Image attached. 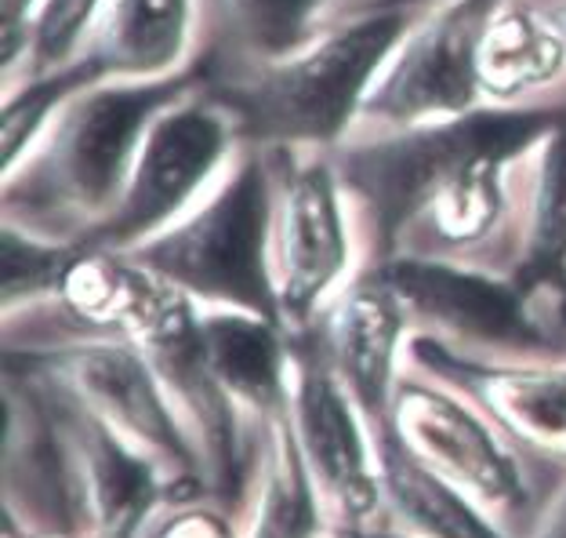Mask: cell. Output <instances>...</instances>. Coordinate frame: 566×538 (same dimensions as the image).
Returning <instances> with one entry per match:
<instances>
[{"mask_svg":"<svg viewBox=\"0 0 566 538\" xmlns=\"http://www.w3.org/2000/svg\"><path fill=\"white\" fill-rule=\"evenodd\" d=\"M563 110L566 95L534 106H480L447 124L364 135L334 149L367 259L418 255L509 273L516 168Z\"/></svg>","mask_w":566,"mask_h":538,"instance_id":"obj_1","label":"cell"},{"mask_svg":"<svg viewBox=\"0 0 566 538\" xmlns=\"http://www.w3.org/2000/svg\"><path fill=\"white\" fill-rule=\"evenodd\" d=\"M415 19L410 4L364 0L291 55L226 73L203 70V81L237 117L243 146L342 149Z\"/></svg>","mask_w":566,"mask_h":538,"instance_id":"obj_2","label":"cell"},{"mask_svg":"<svg viewBox=\"0 0 566 538\" xmlns=\"http://www.w3.org/2000/svg\"><path fill=\"white\" fill-rule=\"evenodd\" d=\"M200 76L203 66L167 81H95L73 92L36 146L4 172V219L84 240L117 208L153 117Z\"/></svg>","mask_w":566,"mask_h":538,"instance_id":"obj_3","label":"cell"},{"mask_svg":"<svg viewBox=\"0 0 566 538\" xmlns=\"http://www.w3.org/2000/svg\"><path fill=\"white\" fill-rule=\"evenodd\" d=\"M269 229H273L269 157L259 146H243L229 172L211 186V194L175 226L135 248V255L175 288H182L192 302L280 320Z\"/></svg>","mask_w":566,"mask_h":538,"instance_id":"obj_4","label":"cell"},{"mask_svg":"<svg viewBox=\"0 0 566 538\" xmlns=\"http://www.w3.org/2000/svg\"><path fill=\"white\" fill-rule=\"evenodd\" d=\"M265 157L273 175L269 259L276 313L287 331H305L364 266V226L334 149L273 146Z\"/></svg>","mask_w":566,"mask_h":538,"instance_id":"obj_5","label":"cell"},{"mask_svg":"<svg viewBox=\"0 0 566 538\" xmlns=\"http://www.w3.org/2000/svg\"><path fill=\"white\" fill-rule=\"evenodd\" d=\"M4 364L41 375L66 401L146 455L167 480V506L211 498L157 368L132 339H76L48 350H8Z\"/></svg>","mask_w":566,"mask_h":538,"instance_id":"obj_6","label":"cell"},{"mask_svg":"<svg viewBox=\"0 0 566 538\" xmlns=\"http://www.w3.org/2000/svg\"><path fill=\"white\" fill-rule=\"evenodd\" d=\"M240 149L237 117L200 76L153 117L117 208L84 237V245L142 248L197 208Z\"/></svg>","mask_w":566,"mask_h":538,"instance_id":"obj_7","label":"cell"},{"mask_svg":"<svg viewBox=\"0 0 566 538\" xmlns=\"http://www.w3.org/2000/svg\"><path fill=\"white\" fill-rule=\"evenodd\" d=\"M367 262H378L418 335H432L450 350L486 361L566 356V335L501 269L418 255Z\"/></svg>","mask_w":566,"mask_h":538,"instance_id":"obj_8","label":"cell"},{"mask_svg":"<svg viewBox=\"0 0 566 538\" xmlns=\"http://www.w3.org/2000/svg\"><path fill=\"white\" fill-rule=\"evenodd\" d=\"M385 426L410 455L480 503L505 531L520 528L523 538L531 535L542 506L531 495L526 458L465 393L407 361Z\"/></svg>","mask_w":566,"mask_h":538,"instance_id":"obj_9","label":"cell"},{"mask_svg":"<svg viewBox=\"0 0 566 538\" xmlns=\"http://www.w3.org/2000/svg\"><path fill=\"white\" fill-rule=\"evenodd\" d=\"M491 8L494 0L418 4V19L370 87L353 138L415 132L486 106L475 76V41Z\"/></svg>","mask_w":566,"mask_h":538,"instance_id":"obj_10","label":"cell"},{"mask_svg":"<svg viewBox=\"0 0 566 538\" xmlns=\"http://www.w3.org/2000/svg\"><path fill=\"white\" fill-rule=\"evenodd\" d=\"M291 335L287 418L298 452L327 506L331 528H370L381 520V480L375 430L356 407L353 393L334 375L313 328Z\"/></svg>","mask_w":566,"mask_h":538,"instance_id":"obj_11","label":"cell"},{"mask_svg":"<svg viewBox=\"0 0 566 538\" xmlns=\"http://www.w3.org/2000/svg\"><path fill=\"white\" fill-rule=\"evenodd\" d=\"M4 531H92L66 430L41 382L11 364H4Z\"/></svg>","mask_w":566,"mask_h":538,"instance_id":"obj_12","label":"cell"},{"mask_svg":"<svg viewBox=\"0 0 566 538\" xmlns=\"http://www.w3.org/2000/svg\"><path fill=\"white\" fill-rule=\"evenodd\" d=\"M407 361L465 393L526 463L566 469V356L486 361L415 331Z\"/></svg>","mask_w":566,"mask_h":538,"instance_id":"obj_13","label":"cell"},{"mask_svg":"<svg viewBox=\"0 0 566 538\" xmlns=\"http://www.w3.org/2000/svg\"><path fill=\"white\" fill-rule=\"evenodd\" d=\"M192 306L182 288L160 277L135 251L98 248L76 240V251L59 280L55 299L36 306L62 324V342L76 339H132L149 342ZM30 313V310H25Z\"/></svg>","mask_w":566,"mask_h":538,"instance_id":"obj_14","label":"cell"},{"mask_svg":"<svg viewBox=\"0 0 566 538\" xmlns=\"http://www.w3.org/2000/svg\"><path fill=\"white\" fill-rule=\"evenodd\" d=\"M313 335L370 430L381 426L389 418L396 382L407 371L415 324L378 262L356 269L349 284L319 310Z\"/></svg>","mask_w":566,"mask_h":538,"instance_id":"obj_15","label":"cell"},{"mask_svg":"<svg viewBox=\"0 0 566 538\" xmlns=\"http://www.w3.org/2000/svg\"><path fill=\"white\" fill-rule=\"evenodd\" d=\"M11 368H19V364H11ZM33 379L44 386L48 401L55 407L62 430H66V437L73 444L92 535L142 538L153 524V517L167 506L164 473L153 466L146 455H138L132 444H124L109 426H102L84 407H76L55 386H48L41 375H33Z\"/></svg>","mask_w":566,"mask_h":538,"instance_id":"obj_16","label":"cell"},{"mask_svg":"<svg viewBox=\"0 0 566 538\" xmlns=\"http://www.w3.org/2000/svg\"><path fill=\"white\" fill-rule=\"evenodd\" d=\"M509 277L566 335V110L516 168Z\"/></svg>","mask_w":566,"mask_h":538,"instance_id":"obj_17","label":"cell"},{"mask_svg":"<svg viewBox=\"0 0 566 538\" xmlns=\"http://www.w3.org/2000/svg\"><path fill=\"white\" fill-rule=\"evenodd\" d=\"M200 55L203 0H109L76 62L95 81H167Z\"/></svg>","mask_w":566,"mask_h":538,"instance_id":"obj_18","label":"cell"},{"mask_svg":"<svg viewBox=\"0 0 566 538\" xmlns=\"http://www.w3.org/2000/svg\"><path fill=\"white\" fill-rule=\"evenodd\" d=\"M200 350L254 437L287 412L291 335L273 317L200 306Z\"/></svg>","mask_w":566,"mask_h":538,"instance_id":"obj_19","label":"cell"},{"mask_svg":"<svg viewBox=\"0 0 566 538\" xmlns=\"http://www.w3.org/2000/svg\"><path fill=\"white\" fill-rule=\"evenodd\" d=\"M475 76L486 106H534L566 84V37L545 0H494L480 41Z\"/></svg>","mask_w":566,"mask_h":538,"instance_id":"obj_20","label":"cell"},{"mask_svg":"<svg viewBox=\"0 0 566 538\" xmlns=\"http://www.w3.org/2000/svg\"><path fill=\"white\" fill-rule=\"evenodd\" d=\"M345 11L342 0H203L200 66L226 73L283 59Z\"/></svg>","mask_w":566,"mask_h":538,"instance_id":"obj_21","label":"cell"},{"mask_svg":"<svg viewBox=\"0 0 566 538\" xmlns=\"http://www.w3.org/2000/svg\"><path fill=\"white\" fill-rule=\"evenodd\" d=\"M375 455L385 503L381 520L421 538H512L480 503L410 455L385 422L375 426Z\"/></svg>","mask_w":566,"mask_h":538,"instance_id":"obj_22","label":"cell"},{"mask_svg":"<svg viewBox=\"0 0 566 538\" xmlns=\"http://www.w3.org/2000/svg\"><path fill=\"white\" fill-rule=\"evenodd\" d=\"M327 506L298 452L291 418L283 412L262 433L243 538H327Z\"/></svg>","mask_w":566,"mask_h":538,"instance_id":"obj_23","label":"cell"},{"mask_svg":"<svg viewBox=\"0 0 566 538\" xmlns=\"http://www.w3.org/2000/svg\"><path fill=\"white\" fill-rule=\"evenodd\" d=\"M76 251V240L36 234L30 226L8 223L0 237V266H4V317H15L55 299L59 280Z\"/></svg>","mask_w":566,"mask_h":538,"instance_id":"obj_24","label":"cell"},{"mask_svg":"<svg viewBox=\"0 0 566 538\" xmlns=\"http://www.w3.org/2000/svg\"><path fill=\"white\" fill-rule=\"evenodd\" d=\"M95 84V76L87 73L84 62H73L66 70L33 73L19 76V81L4 84V124H0V138H4V172L36 146V138L44 135V127L59 113V106L73 92Z\"/></svg>","mask_w":566,"mask_h":538,"instance_id":"obj_25","label":"cell"},{"mask_svg":"<svg viewBox=\"0 0 566 538\" xmlns=\"http://www.w3.org/2000/svg\"><path fill=\"white\" fill-rule=\"evenodd\" d=\"M106 4L109 0H44L41 15H36V22H33L30 51H25V62H22L19 76L73 66V62L81 59L87 37H92L95 22L102 19Z\"/></svg>","mask_w":566,"mask_h":538,"instance_id":"obj_26","label":"cell"},{"mask_svg":"<svg viewBox=\"0 0 566 538\" xmlns=\"http://www.w3.org/2000/svg\"><path fill=\"white\" fill-rule=\"evenodd\" d=\"M149 538H243L237 528L233 509L214 498H192V503H171L153 520Z\"/></svg>","mask_w":566,"mask_h":538,"instance_id":"obj_27","label":"cell"},{"mask_svg":"<svg viewBox=\"0 0 566 538\" xmlns=\"http://www.w3.org/2000/svg\"><path fill=\"white\" fill-rule=\"evenodd\" d=\"M526 538H566V484L542 506Z\"/></svg>","mask_w":566,"mask_h":538,"instance_id":"obj_28","label":"cell"},{"mask_svg":"<svg viewBox=\"0 0 566 538\" xmlns=\"http://www.w3.org/2000/svg\"><path fill=\"white\" fill-rule=\"evenodd\" d=\"M364 531H367V538H421V535H410L403 528H396V524H389V520H375Z\"/></svg>","mask_w":566,"mask_h":538,"instance_id":"obj_29","label":"cell"},{"mask_svg":"<svg viewBox=\"0 0 566 538\" xmlns=\"http://www.w3.org/2000/svg\"><path fill=\"white\" fill-rule=\"evenodd\" d=\"M545 4H548L552 15H556L559 30H563V37H566V0H545Z\"/></svg>","mask_w":566,"mask_h":538,"instance_id":"obj_30","label":"cell"},{"mask_svg":"<svg viewBox=\"0 0 566 538\" xmlns=\"http://www.w3.org/2000/svg\"><path fill=\"white\" fill-rule=\"evenodd\" d=\"M4 538H102V535H92V531H81V535H11V531H4Z\"/></svg>","mask_w":566,"mask_h":538,"instance_id":"obj_31","label":"cell"},{"mask_svg":"<svg viewBox=\"0 0 566 538\" xmlns=\"http://www.w3.org/2000/svg\"><path fill=\"white\" fill-rule=\"evenodd\" d=\"M327 538H367L364 528H331Z\"/></svg>","mask_w":566,"mask_h":538,"instance_id":"obj_32","label":"cell"},{"mask_svg":"<svg viewBox=\"0 0 566 538\" xmlns=\"http://www.w3.org/2000/svg\"><path fill=\"white\" fill-rule=\"evenodd\" d=\"M385 4H410V8H418V4H429V0H385Z\"/></svg>","mask_w":566,"mask_h":538,"instance_id":"obj_33","label":"cell"}]
</instances>
